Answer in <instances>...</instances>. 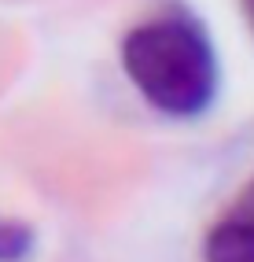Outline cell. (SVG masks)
Listing matches in <instances>:
<instances>
[{
  "label": "cell",
  "mask_w": 254,
  "mask_h": 262,
  "mask_svg": "<svg viewBox=\"0 0 254 262\" xmlns=\"http://www.w3.org/2000/svg\"><path fill=\"white\" fill-rule=\"evenodd\" d=\"M232 211H240V214H247V218H254V181L247 185V192L240 196V203L232 207Z\"/></svg>",
  "instance_id": "4"
},
{
  "label": "cell",
  "mask_w": 254,
  "mask_h": 262,
  "mask_svg": "<svg viewBox=\"0 0 254 262\" xmlns=\"http://www.w3.org/2000/svg\"><path fill=\"white\" fill-rule=\"evenodd\" d=\"M122 67L151 107L166 118H199L217 100V52L195 19L159 15L122 41Z\"/></svg>",
  "instance_id": "1"
},
{
  "label": "cell",
  "mask_w": 254,
  "mask_h": 262,
  "mask_svg": "<svg viewBox=\"0 0 254 262\" xmlns=\"http://www.w3.org/2000/svg\"><path fill=\"white\" fill-rule=\"evenodd\" d=\"M202 262H254V218L228 211L202 240Z\"/></svg>",
  "instance_id": "2"
},
{
  "label": "cell",
  "mask_w": 254,
  "mask_h": 262,
  "mask_svg": "<svg viewBox=\"0 0 254 262\" xmlns=\"http://www.w3.org/2000/svg\"><path fill=\"white\" fill-rule=\"evenodd\" d=\"M33 248V229L19 218H0V262H19Z\"/></svg>",
  "instance_id": "3"
}]
</instances>
